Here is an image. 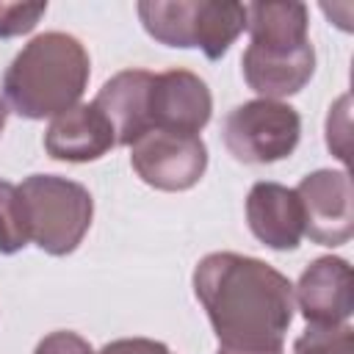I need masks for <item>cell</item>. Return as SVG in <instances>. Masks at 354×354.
<instances>
[{
    "mask_svg": "<svg viewBox=\"0 0 354 354\" xmlns=\"http://www.w3.org/2000/svg\"><path fill=\"white\" fill-rule=\"evenodd\" d=\"M194 293L218 337V348L282 346L293 321V285L274 266L210 252L194 268Z\"/></svg>",
    "mask_w": 354,
    "mask_h": 354,
    "instance_id": "obj_1",
    "label": "cell"
},
{
    "mask_svg": "<svg viewBox=\"0 0 354 354\" xmlns=\"http://www.w3.org/2000/svg\"><path fill=\"white\" fill-rule=\"evenodd\" d=\"M91 77V61L80 39L47 30L30 39L3 75L6 105L25 119L58 116L77 105Z\"/></svg>",
    "mask_w": 354,
    "mask_h": 354,
    "instance_id": "obj_2",
    "label": "cell"
},
{
    "mask_svg": "<svg viewBox=\"0 0 354 354\" xmlns=\"http://www.w3.org/2000/svg\"><path fill=\"white\" fill-rule=\"evenodd\" d=\"M17 188L28 241L53 257L72 254L94 218L88 188L58 174H30Z\"/></svg>",
    "mask_w": 354,
    "mask_h": 354,
    "instance_id": "obj_3",
    "label": "cell"
},
{
    "mask_svg": "<svg viewBox=\"0 0 354 354\" xmlns=\"http://www.w3.org/2000/svg\"><path fill=\"white\" fill-rule=\"evenodd\" d=\"M221 138L241 163H277L290 158L299 147L301 116L293 105L279 100H249L227 113Z\"/></svg>",
    "mask_w": 354,
    "mask_h": 354,
    "instance_id": "obj_4",
    "label": "cell"
},
{
    "mask_svg": "<svg viewBox=\"0 0 354 354\" xmlns=\"http://www.w3.org/2000/svg\"><path fill=\"white\" fill-rule=\"evenodd\" d=\"M130 166L158 191H188L207 169V147L199 136L149 130L130 144Z\"/></svg>",
    "mask_w": 354,
    "mask_h": 354,
    "instance_id": "obj_5",
    "label": "cell"
},
{
    "mask_svg": "<svg viewBox=\"0 0 354 354\" xmlns=\"http://www.w3.org/2000/svg\"><path fill=\"white\" fill-rule=\"evenodd\" d=\"M301 205L304 235L318 246H343L354 235V194L348 171L318 169L293 188Z\"/></svg>",
    "mask_w": 354,
    "mask_h": 354,
    "instance_id": "obj_6",
    "label": "cell"
},
{
    "mask_svg": "<svg viewBox=\"0 0 354 354\" xmlns=\"http://www.w3.org/2000/svg\"><path fill=\"white\" fill-rule=\"evenodd\" d=\"M246 86L260 94V100H279L299 94L315 72V47L304 44H254L243 50L241 58Z\"/></svg>",
    "mask_w": 354,
    "mask_h": 354,
    "instance_id": "obj_7",
    "label": "cell"
},
{
    "mask_svg": "<svg viewBox=\"0 0 354 354\" xmlns=\"http://www.w3.org/2000/svg\"><path fill=\"white\" fill-rule=\"evenodd\" d=\"M213 97L207 83L188 69H166L152 77L149 130H171L199 136L210 122Z\"/></svg>",
    "mask_w": 354,
    "mask_h": 354,
    "instance_id": "obj_8",
    "label": "cell"
},
{
    "mask_svg": "<svg viewBox=\"0 0 354 354\" xmlns=\"http://www.w3.org/2000/svg\"><path fill=\"white\" fill-rule=\"evenodd\" d=\"M293 304L307 324L335 326L348 324L351 301V266L343 257H315L293 288Z\"/></svg>",
    "mask_w": 354,
    "mask_h": 354,
    "instance_id": "obj_9",
    "label": "cell"
},
{
    "mask_svg": "<svg viewBox=\"0 0 354 354\" xmlns=\"http://www.w3.org/2000/svg\"><path fill=\"white\" fill-rule=\"evenodd\" d=\"M116 147V133L94 102H77L53 116L44 130V149L53 160L88 163Z\"/></svg>",
    "mask_w": 354,
    "mask_h": 354,
    "instance_id": "obj_10",
    "label": "cell"
},
{
    "mask_svg": "<svg viewBox=\"0 0 354 354\" xmlns=\"http://www.w3.org/2000/svg\"><path fill=\"white\" fill-rule=\"evenodd\" d=\"M246 221L252 235L277 252L296 249L304 235V218L296 191L271 180H260L249 188Z\"/></svg>",
    "mask_w": 354,
    "mask_h": 354,
    "instance_id": "obj_11",
    "label": "cell"
},
{
    "mask_svg": "<svg viewBox=\"0 0 354 354\" xmlns=\"http://www.w3.org/2000/svg\"><path fill=\"white\" fill-rule=\"evenodd\" d=\"M152 72L124 69L116 72L94 97V105L105 113L116 133V147H130L144 133H149V88Z\"/></svg>",
    "mask_w": 354,
    "mask_h": 354,
    "instance_id": "obj_12",
    "label": "cell"
},
{
    "mask_svg": "<svg viewBox=\"0 0 354 354\" xmlns=\"http://www.w3.org/2000/svg\"><path fill=\"white\" fill-rule=\"evenodd\" d=\"M246 30V6L235 0H196L194 47L210 61L227 55L230 44Z\"/></svg>",
    "mask_w": 354,
    "mask_h": 354,
    "instance_id": "obj_13",
    "label": "cell"
},
{
    "mask_svg": "<svg viewBox=\"0 0 354 354\" xmlns=\"http://www.w3.org/2000/svg\"><path fill=\"white\" fill-rule=\"evenodd\" d=\"M310 14L304 3H249L246 30L254 44H304Z\"/></svg>",
    "mask_w": 354,
    "mask_h": 354,
    "instance_id": "obj_14",
    "label": "cell"
},
{
    "mask_svg": "<svg viewBox=\"0 0 354 354\" xmlns=\"http://www.w3.org/2000/svg\"><path fill=\"white\" fill-rule=\"evenodd\" d=\"M196 0H144L138 3V19L144 30L166 47H194Z\"/></svg>",
    "mask_w": 354,
    "mask_h": 354,
    "instance_id": "obj_15",
    "label": "cell"
},
{
    "mask_svg": "<svg viewBox=\"0 0 354 354\" xmlns=\"http://www.w3.org/2000/svg\"><path fill=\"white\" fill-rule=\"evenodd\" d=\"M28 246V230L22 218L19 188L0 180V254H17Z\"/></svg>",
    "mask_w": 354,
    "mask_h": 354,
    "instance_id": "obj_16",
    "label": "cell"
},
{
    "mask_svg": "<svg viewBox=\"0 0 354 354\" xmlns=\"http://www.w3.org/2000/svg\"><path fill=\"white\" fill-rule=\"evenodd\" d=\"M293 354H354L351 324L318 326L310 324L293 343Z\"/></svg>",
    "mask_w": 354,
    "mask_h": 354,
    "instance_id": "obj_17",
    "label": "cell"
},
{
    "mask_svg": "<svg viewBox=\"0 0 354 354\" xmlns=\"http://www.w3.org/2000/svg\"><path fill=\"white\" fill-rule=\"evenodd\" d=\"M47 14V3H3L0 0V39L30 33Z\"/></svg>",
    "mask_w": 354,
    "mask_h": 354,
    "instance_id": "obj_18",
    "label": "cell"
},
{
    "mask_svg": "<svg viewBox=\"0 0 354 354\" xmlns=\"http://www.w3.org/2000/svg\"><path fill=\"white\" fill-rule=\"evenodd\" d=\"M348 94H343L326 116V147L332 155H337L343 163L348 160Z\"/></svg>",
    "mask_w": 354,
    "mask_h": 354,
    "instance_id": "obj_19",
    "label": "cell"
},
{
    "mask_svg": "<svg viewBox=\"0 0 354 354\" xmlns=\"http://www.w3.org/2000/svg\"><path fill=\"white\" fill-rule=\"evenodd\" d=\"M33 354H97L86 337H80L77 332H66V329H58V332H50L39 340V346L33 348Z\"/></svg>",
    "mask_w": 354,
    "mask_h": 354,
    "instance_id": "obj_20",
    "label": "cell"
},
{
    "mask_svg": "<svg viewBox=\"0 0 354 354\" xmlns=\"http://www.w3.org/2000/svg\"><path fill=\"white\" fill-rule=\"evenodd\" d=\"M100 354H171L166 343L149 340V337H122L111 340L100 348Z\"/></svg>",
    "mask_w": 354,
    "mask_h": 354,
    "instance_id": "obj_21",
    "label": "cell"
},
{
    "mask_svg": "<svg viewBox=\"0 0 354 354\" xmlns=\"http://www.w3.org/2000/svg\"><path fill=\"white\" fill-rule=\"evenodd\" d=\"M216 354H285V346H266V348H216Z\"/></svg>",
    "mask_w": 354,
    "mask_h": 354,
    "instance_id": "obj_22",
    "label": "cell"
},
{
    "mask_svg": "<svg viewBox=\"0 0 354 354\" xmlns=\"http://www.w3.org/2000/svg\"><path fill=\"white\" fill-rule=\"evenodd\" d=\"M6 119H8V105H6V100L0 97V133L6 130Z\"/></svg>",
    "mask_w": 354,
    "mask_h": 354,
    "instance_id": "obj_23",
    "label": "cell"
}]
</instances>
